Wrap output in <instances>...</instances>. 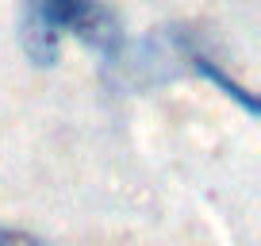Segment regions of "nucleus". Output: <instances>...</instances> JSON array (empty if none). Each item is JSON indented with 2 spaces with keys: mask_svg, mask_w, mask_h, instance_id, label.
I'll use <instances>...</instances> for the list:
<instances>
[{
  "mask_svg": "<svg viewBox=\"0 0 261 246\" xmlns=\"http://www.w3.org/2000/svg\"><path fill=\"white\" fill-rule=\"evenodd\" d=\"M77 35L85 46L115 58L123 35L104 0H23V42L35 62L58 54V39Z\"/></svg>",
  "mask_w": 261,
  "mask_h": 246,
  "instance_id": "f257e3e1",
  "label": "nucleus"
},
{
  "mask_svg": "<svg viewBox=\"0 0 261 246\" xmlns=\"http://www.w3.org/2000/svg\"><path fill=\"white\" fill-rule=\"evenodd\" d=\"M173 50H177V58H180V62H188V66H192L200 77H207V81H212L223 96L238 100L246 115H257V100H253V92L246 89L242 81H234V77H230V69L223 66L219 58H215L204 42L196 39L192 31H173Z\"/></svg>",
  "mask_w": 261,
  "mask_h": 246,
  "instance_id": "f03ea898",
  "label": "nucleus"
},
{
  "mask_svg": "<svg viewBox=\"0 0 261 246\" xmlns=\"http://www.w3.org/2000/svg\"><path fill=\"white\" fill-rule=\"evenodd\" d=\"M0 246H50V242H42V238H39V235H31V231L0 227Z\"/></svg>",
  "mask_w": 261,
  "mask_h": 246,
  "instance_id": "7ed1b4c3",
  "label": "nucleus"
}]
</instances>
